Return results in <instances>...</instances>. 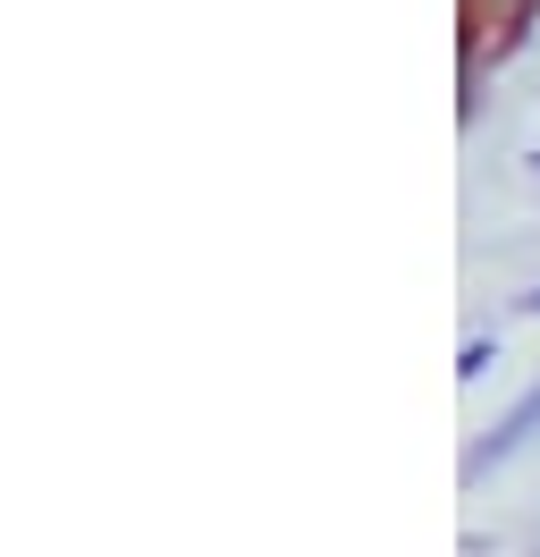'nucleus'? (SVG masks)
Instances as JSON below:
<instances>
[{
  "label": "nucleus",
  "mask_w": 540,
  "mask_h": 557,
  "mask_svg": "<svg viewBox=\"0 0 540 557\" xmlns=\"http://www.w3.org/2000/svg\"><path fill=\"white\" fill-rule=\"evenodd\" d=\"M515 313H532V321H540V287H532V296H515Z\"/></svg>",
  "instance_id": "4"
},
{
  "label": "nucleus",
  "mask_w": 540,
  "mask_h": 557,
  "mask_svg": "<svg viewBox=\"0 0 540 557\" xmlns=\"http://www.w3.org/2000/svg\"><path fill=\"white\" fill-rule=\"evenodd\" d=\"M490 9L506 17V42H524V35H532V9H540V0H490Z\"/></svg>",
  "instance_id": "2"
},
{
  "label": "nucleus",
  "mask_w": 540,
  "mask_h": 557,
  "mask_svg": "<svg viewBox=\"0 0 540 557\" xmlns=\"http://www.w3.org/2000/svg\"><path fill=\"white\" fill-rule=\"evenodd\" d=\"M532 431H540V388H532V397H524V406H515V414L499 422V431H490V448L472 456V473H481V465H499V456H515L524 440H532Z\"/></svg>",
  "instance_id": "1"
},
{
  "label": "nucleus",
  "mask_w": 540,
  "mask_h": 557,
  "mask_svg": "<svg viewBox=\"0 0 540 557\" xmlns=\"http://www.w3.org/2000/svg\"><path fill=\"white\" fill-rule=\"evenodd\" d=\"M490 363H499V347H481V338H472V347H465V363H456V372H465V381H481Z\"/></svg>",
  "instance_id": "3"
}]
</instances>
